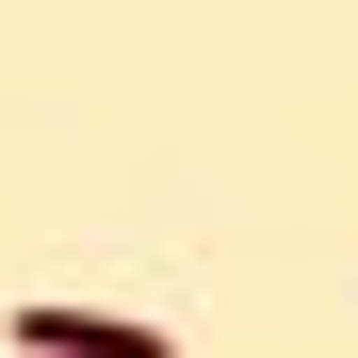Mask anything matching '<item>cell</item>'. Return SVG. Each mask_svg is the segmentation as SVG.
I'll list each match as a JSON object with an SVG mask.
<instances>
[{"mask_svg":"<svg viewBox=\"0 0 358 358\" xmlns=\"http://www.w3.org/2000/svg\"><path fill=\"white\" fill-rule=\"evenodd\" d=\"M0 342H17V358H179V326H147V310H66V293H17Z\"/></svg>","mask_w":358,"mask_h":358,"instance_id":"1","label":"cell"}]
</instances>
